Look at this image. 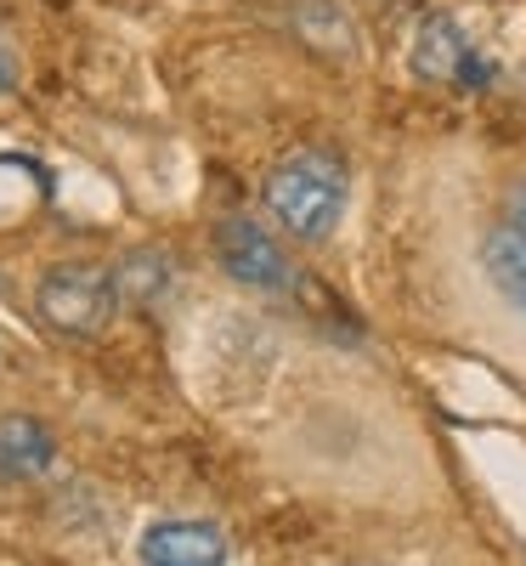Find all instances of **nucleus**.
<instances>
[{"mask_svg":"<svg viewBox=\"0 0 526 566\" xmlns=\"http://www.w3.org/2000/svg\"><path fill=\"white\" fill-rule=\"evenodd\" d=\"M261 199L290 239L323 244L351 205V165L334 148H295L266 170Z\"/></svg>","mask_w":526,"mask_h":566,"instance_id":"1","label":"nucleus"},{"mask_svg":"<svg viewBox=\"0 0 526 566\" xmlns=\"http://www.w3.org/2000/svg\"><path fill=\"white\" fill-rule=\"evenodd\" d=\"M119 306L125 301H119L114 266H97V261H63L34 283V312L63 340H97Z\"/></svg>","mask_w":526,"mask_h":566,"instance_id":"2","label":"nucleus"},{"mask_svg":"<svg viewBox=\"0 0 526 566\" xmlns=\"http://www.w3.org/2000/svg\"><path fill=\"white\" fill-rule=\"evenodd\" d=\"M408 69H413V80L448 85V91H487L493 85V57L448 12H424L419 18V29L408 40Z\"/></svg>","mask_w":526,"mask_h":566,"instance_id":"3","label":"nucleus"},{"mask_svg":"<svg viewBox=\"0 0 526 566\" xmlns=\"http://www.w3.org/2000/svg\"><path fill=\"white\" fill-rule=\"evenodd\" d=\"M215 261L232 283L261 295H290L295 290V261L272 239V227H261L255 216H227L215 227Z\"/></svg>","mask_w":526,"mask_h":566,"instance_id":"4","label":"nucleus"},{"mask_svg":"<svg viewBox=\"0 0 526 566\" xmlns=\"http://www.w3.org/2000/svg\"><path fill=\"white\" fill-rule=\"evenodd\" d=\"M136 555L141 566H227V533L199 515H170L141 533Z\"/></svg>","mask_w":526,"mask_h":566,"instance_id":"5","label":"nucleus"},{"mask_svg":"<svg viewBox=\"0 0 526 566\" xmlns=\"http://www.w3.org/2000/svg\"><path fill=\"white\" fill-rule=\"evenodd\" d=\"M52 459H57V437L40 419L29 413L0 419V482H34L52 470Z\"/></svg>","mask_w":526,"mask_h":566,"instance_id":"6","label":"nucleus"},{"mask_svg":"<svg viewBox=\"0 0 526 566\" xmlns=\"http://www.w3.org/2000/svg\"><path fill=\"white\" fill-rule=\"evenodd\" d=\"M482 272L498 290V301L526 317V227L498 221V227L482 232Z\"/></svg>","mask_w":526,"mask_h":566,"instance_id":"7","label":"nucleus"},{"mask_svg":"<svg viewBox=\"0 0 526 566\" xmlns=\"http://www.w3.org/2000/svg\"><path fill=\"white\" fill-rule=\"evenodd\" d=\"M114 283H119V301H125V306L154 312V306L170 295V283H176V261H170V250H159V244H141V250H130V255L114 261Z\"/></svg>","mask_w":526,"mask_h":566,"instance_id":"8","label":"nucleus"},{"mask_svg":"<svg viewBox=\"0 0 526 566\" xmlns=\"http://www.w3.org/2000/svg\"><path fill=\"white\" fill-rule=\"evenodd\" d=\"M295 29H301L312 45H328V52H351V40H357L351 18L334 7V0H306V7L295 12Z\"/></svg>","mask_w":526,"mask_h":566,"instance_id":"9","label":"nucleus"},{"mask_svg":"<svg viewBox=\"0 0 526 566\" xmlns=\"http://www.w3.org/2000/svg\"><path fill=\"white\" fill-rule=\"evenodd\" d=\"M504 221H515V227H526V176L504 193Z\"/></svg>","mask_w":526,"mask_h":566,"instance_id":"10","label":"nucleus"},{"mask_svg":"<svg viewBox=\"0 0 526 566\" xmlns=\"http://www.w3.org/2000/svg\"><path fill=\"white\" fill-rule=\"evenodd\" d=\"M0 91H18V52L7 34H0Z\"/></svg>","mask_w":526,"mask_h":566,"instance_id":"11","label":"nucleus"}]
</instances>
